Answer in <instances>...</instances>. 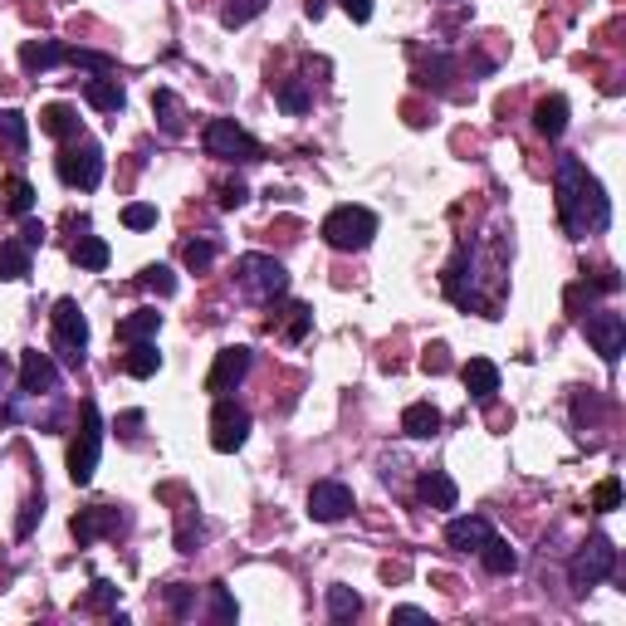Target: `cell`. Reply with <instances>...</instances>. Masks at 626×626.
<instances>
[{
    "label": "cell",
    "instance_id": "6",
    "mask_svg": "<svg viewBox=\"0 0 626 626\" xmlns=\"http://www.w3.org/2000/svg\"><path fill=\"white\" fill-rule=\"evenodd\" d=\"M612 573H617V548H612V538H607V534H592L578 553H573V563H568L573 592H587V587L607 582Z\"/></svg>",
    "mask_w": 626,
    "mask_h": 626
},
{
    "label": "cell",
    "instance_id": "38",
    "mask_svg": "<svg viewBox=\"0 0 626 626\" xmlns=\"http://www.w3.org/2000/svg\"><path fill=\"white\" fill-rule=\"evenodd\" d=\"M235 617H240V607L225 592V582H211V622H235Z\"/></svg>",
    "mask_w": 626,
    "mask_h": 626
},
{
    "label": "cell",
    "instance_id": "49",
    "mask_svg": "<svg viewBox=\"0 0 626 626\" xmlns=\"http://www.w3.org/2000/svg\"><path fill=\"white\" fill-rule=\"evenodd\" d=\"M421 367H426V372H446V367H450L446 348H441V343H436V348H431V353H426V362H421Z\"/></svg>",
    "mask_w": 626,
    "mask_h": 626
},
{
    "label": "cell",
    "instance_id": "18",
    "mask_svg": "<svg viewBox=\"0 0 626 626\" xmlns=\"http://www.w3.org/2000/svg\"><path fill=\"white\" fill-rule=\"evenodd\" d=\"M534 128L548 137V142H558V137L568 133V98H563V93L538 98L534 103Z\"/></svg>",
    "mask_w": 626,
    "mask_h": 626
},
{
    "label": "cell",
    "instance_id": "36",
    "mask_svg": "<svg viewBox=\"0 0 626 626\" xmlns=\"http://www.w3.org/2000/svg\"><path fill=\"white\" fill-rule=\"evenodd\" d=\"M181 260H186V269L206 274V269L216 265V240H191V245L181 250Z\"/></svg>",
    "mask_w": 626,
    "mask_h": 626
},
{
    "label": "cell",
    "instance_id": "44",
    "mask_svg": "<svg viewBox=\"0 0 626 626\" xmlns=\"http://www.w3.org/2000/svg\"><path fill=\"white\" fill-rule=\"evenodd\" d=\"M191 597H196V587H172V592H167V607H172V612H177V617H186V612H191Z\"/></svg>",
    "mask_w": 626,
    "mask_h": 626
},
{
    "label": "cell",
    "instance_id": "48",
    "mask_svg": "<svg viewBox=\"0 0 626 626\" xmlns=\"http://www.w3.org/2000/svg\"><path fill=\"white\" fill-rule=\"evenodd\" d=\"M343 10L353 15V25H367V20H372V0H343Z\"/></svg>",
    "mask_w": 626,
    "mask_h": 626
},
{
    "label": "cell",
    "instance_id": "5",
    "mask_svg": "<svg viewBox=\"0 0 626 626\" xmlns=\"http://www.w3.org/2000/svg\"><path fill=\"white\" fill-rule=\"evenodd\" d=\"M235 279H240V294H250V299H279V294H289V269L279 265L274 255H240L235 260Z\"/></svg>",
    "mask_w": 626,
    "mask_h": 626
},
{
    "label": "cell",
    "instance_id": "10",
    "mask_svg": "<svg viewBox=\"0 0 626 626\" xmlns=\"http://www.w3.org/2000/svg\"><path fill=\"white\" fill-rule=\"evenodd\" d=\"M582 333L587 343L597 348L602 362H617L626 353V318L612 309H597V313H582Z\"/></svg>",
    "mask_w": 626,
    "mask_h": 626
},
{
    "label": "cell",
    "instance_id": "42",
    "mask_svg": "<svg viewBox=\"0 0 626 626\" xmlns=\"http://www.w3.org/2000/svg\"><path fill=\"white\" fill-rule=\"evenodd\" d=\"M597 416H602V402L582 392L578 402H573V421H578V426H597Z\"/></svg>",
    "mask_w": 626,
    "mask_h": 626
},
{
    "label": "cell",
    "instance_id": "37",
    "mask_svg": "<svg viewBox=\"0 0 626 626\" xmlns=\"http://www.w3.org/2000/svg\"><path fill=\"white\" fill-rule=\"evenodd\" d=\"M592 509H597V514L622 509V480H617V475H612V480H602V485L592 490Z\"/></svg>",
    "mask_w": 626,
    "mask_h": 626
},
{
    "label": "cell",
    "instance_id": "35",
    "mask_svg": "<svg viewBox=\"0 0 626 626\" xmlns=\"http://www.w3.org/2000/svg\"><path fill=\"white\" fill-rule=\"evenodd\" d=\"M84 607H89V612H118V587H113L108 578H93Z\"/></svg>",
    "mask_w": 626,
    "mask_h": 626
},
{
    "label": "cell",
    "instance_id": "15",
    "mask_svg": "<svg viewBox=\"0 0 626 626\" xmlns=\"http://www.w3.org/2000/svg\"><path fill=\"white\" fill-rule=\"evenodd\" d=\"M123 519H118V509H108V504H93V509H79L74 514V538H79V548H89L98 538H108L118 529Z\"/></svg>",
    "mask_w": 626,
    "mask_h": 626
},
{
    "label": "cell",
    "instance_id": "1",
    "mask_svg": "<svg viewBox=\"0 0 626 626\" xmlns=\"http://www.w3.org/2000/svg\"><path fill=\"white\" fill-rule=\"evenodd\" d=\"M558 221L573 240L587 235H602L612 225V201L602 191V181L582 167L578 157H563L558 162Z\"/></svg>",
    "mask_w": 626,
    "mask_h": 626
},
{
    "label": "cell",
    "instance_id": "51",
    "mask_svg": "<svg viewBox=\"0 0 626 626\" xmlns=\"http://www.w3.org/2000/svg\"><path fill=\"white\" fill-rule=\"evenodd\" d=\"M118 426H123V436H137V426H142V411H128Z\"/></svg>",
    "mask_w": 626,
    "mask_h": 626
},
{
    "label": "cell",
    "instance_id": "3",
    "mask_svg": "<svg viewBox=\"0 0 626 626\" xmlns=\"http://www.w3.org/2000/svg\"><path fill=\"white\" fill-rule=\"evenodd\" d=\"M372 235H377V216H372L367 206H338V211L323 216V240H328L333 250H343V255L367 250Z\"/></svg>",
    "mask_w": 626,
    "mask_h": 626
},
{
    "label": "cell",
    "instance_id": "4",
    "mask_svg": "<svg viewBox=\"0 0 626 626\" xmlns=\"http://www.w3.org/2000/svg\"><path fill=\"white\" fill-rule=\"evenodd\" d=\"M103 147L93 142V137H69V147L59 152V162H54V172H59V181L64 186H74V191H93L98 181H103Z\"/></svg>",
    "mask_w": 626,
    "mask_h": 626
},
{
    "label": "cell",
    "instance_id": "41",
    "mask_svg": "<svg viewBox=\"0 0 626 626\" xmlns=\"http://www.w3.org/2000/svg\"><path fill=\"white\" fill-rule=\"evenodd\" d=\"M587 289H592V294H617V289H622V274H617L612 265H607V269H597V274L587 279Z\"/></svg>",
    "mask_w": 626,
    "mask_h": 626
},
{
    "label": "cell",
    "instance_id": "27",
    "mask_svg": "<svg viewBox=\"0 0 626 626\" xmlns=\"http://www.w3.org/2000/svg\"><path fill=\"white\" fill-rule=\"evenodd\" d=\"M30 245L25 240H0V279L15 284V279H30Z\"/></svg>",
    "mask_w": 626,
    "mask_h": 626
},
{
    "label": "cell",
    "instance_id": "12",
    "mask_svg": "<svg viewBox=\"0 0 626 626\" xmlns=\"http://www.w3.org/2000/svg\"><path fill=\"white\" fill-rule=\"evenodd\" d=\"M353 514V490L343 480H318L309 490V519L313 524H338Z\"/></svg>",
    "mask_w": 626,
    "mask_h": 626
},
{
    "label": "cell",
    "instance_id": "29",
    "mask_svg": "<svg viewBox=\"0 0 626 626\" xmlns=\"http://www.w3.org/2000/svg\"><path fill=\"white\" fill-rule=\"evenodd\" d=\"M157 367H162V353H157V343H128V353H123V372L128 377H157Z\"/></svg>",
    "mask_w": 626,
    "mask_h": 626
},
{
    "label": "cell",
    "instance_id": "19",
    "mask_svg": "<svg viewBox=\"0 0 626 626\" xmlns=\"http://www.w3.org/2000/svg\"><path fill=\"white\" fill-rule=\"evenodd\" d=\"M84 98H89V108H98V113H123V108H128V89H123L118 79H108V74H93L89 84H84Z\"/></svg>",
    "mask_w": 626,
    "mask_h": 626
},
{
    "label": "cell",
    "instance_id": "8",
    "mask_svg": "<svg viewBox=\"0 0 626 626\" xmlns=\"http://www.w3.org/2000/svg\"><path fill=\"white\" fill-rule=\"evenodd\" d=\"M49 318H54V348L64 353V362L84 367V353H89V318H84V309L74 299H59Z\"/></svg>",
    "mask_w": 626,
    "mask_h": 626
},
{
    "label": "cell",
    "instance_id": "11",
    "mask_svg": "<svg viewBox=\"0 0 626 626\" xmlns=\"http://www.w3.org/2000/svg\"><path fill=\"white\" fill-rule=\"evenodd\" d=\"M250 362L255 353L245 348V343H235V348H221L216 353V367H211V377H206V392L211 397H225V392H235L245 377H250Z\"/></svg>",
    "mask_w": 626,
    "mask_h": 626
},
{
    "label": "cell",
    "instance_id": "40",
    "mask_svg": "<svg viewBox=\"0 0 626 626\" xmlns=\"http://www.w3.org/2000/svg\"><path fill=\"white\" fill-rule=\"evenodd\" d=\"M69 64H84L93 74H113V59H108V54H93V49H69Z\"/></svg>",
    "mask_w": 626,
    "mask_h": 626
},
{
    "label": "cell",
    "instance_id": "21",
    "mask_svg": "<svg viewBox=\"0 0 626 626\" xmlns=\"http://www.w3.org/2000/svg\"><path fill=\"white\" fill-rule=\"evenodd\" d=\"M416 494H421L431 509H455V504H460V490H455V480H450L446 470H426V475L416 480Z\"/></svg>",
    "mask_w": 626,
    "mask_h": 626
},
{
    "label": "cell",
    "instance_id": "9",
    "mask_svg": "<svg viewBox=\"0 0 626 626\" xmlns=\"http://www.w3.org/2000/svg\"><path fill=\"white\" fill-rule=\"evenodd\" d=\"M250 441V411L230 397H216V411H211V446L221 455H235V450Z\"/></svg>",
    "mask_w": 626,
    "mask_h": 626
},
{
    "label": "cell",
    "instance_id": "46",
    "mask_svg": "<svg viewBox=\"0 0 626 626\" xmlns=\"http://www.w3.org/2000/svg\"><path fill=\"white\" fill-rule=\"evenodd\" d=\"M196 543H201V524H191V519H186V524H181V534H177V548H181V553H196Z\"/></svg>",
    "mask_w": 626,
    "mask_h": 626
},
{
    "label": "cell",
    "instance_id": "13",
    "mask_svg": "<svg viewBox=\"0 0 626 626\" xmlns=\"http://www.w3.org/2000/svg\"><path fill=\"white\" fill-rule=\"evenodd\" d=\"M45 392H59V367L49 353L25 348L20 353V397H45Z\"/></svg>",
    "mask_w": 626,
    "mask_h": 626
},
{
    "label": "cell",
    "instance_id": "32",
    "mask_svg": "<svg viewBox=\"0 0 626 626\" xmlns=\"http://www.w3.org/2000/svg\"><path fill=\"white\" fill-rule=\"evenodd\" d=\"M269 0H225L221 5V25L225 30H240V25H250L255 15H265Z\"/></svg>",
    "mask_w": 626,
    "mask_h": 626
},
{
    "label": "cell",
    "instance_id": "26",
    "mask_svg": "<svg viewBox=\"0 0 626 626\" xmlns=\"http://www.w3.org/2000/svg\"><path fill=\"white\" fill-rule=\"evenodd\" d=\"M40 133L59 137V142L79 137V113H74L69 103H49V108H40Z\"/></svg>",
    "mask_w": 626,
    "mask_h": 626
},
{
    "label": "cell",
    "instance_id": "14",
    "mask_svg": "<svg viewBox=\"0 0 626 626\" xmlns=\"http://www.w3.org/2000/svg\"><path fill=\"white\" fill-rule=\"evenodd\" d=\"M59 64H69V45H59V40H25L20 45V69L30 79H40V74L59 69Z\"/></svg>",
    "mask_w": 626,
    "mask_h": 626
},
{
    "label": "cell",
    "instance_id": "30",
    "mask_svg": "<svg viewBox=\"0 0 626 626\" xmlns=\"http://www.w3.org/2000/svg\"><path fill=\"white\" fill-rule=\"evenodd\" d=\"M0 142H5L15 157H25V152H30V123H25V113H20V108H5V113H0Z\"/></svg>",
    "mask_w": 626,
    "mask_h": 626
},
{
    "label": "cell",
    "instance_id": "45",
    "mask_svg": "<svg viewBox=\"0 0 626 626\" xmlns=\"http://www.w3.org/2000/svg\"><path fill=\"white\" fill-rule=\"evenodd\" d=\"M40 514H45V504H40V499H30V504H25V514H20V524H15V534L30 538V529H35V519H40Z\"/></svg>",
    "mask_w": 626,
    "mask_h": 626
},
{
    "label": "cell",
    "instance_id": "47",
    "mask_svg": "<svg viewBox=\"0 0 626 626\" xmlns=\"http://www.w3.org/2000/svg\"><path fill=\"white\" fill-rule=\"evenodd\" d=\"M20 240H25L30 250H40V245H45V225H40V221H30V216H25V225H20Z\"/></svg>",
    "mask_w": 626,
    "mask_h": 626
},
{
    "label": "cell",
    "instance_id": "2",
    "mask_svg": "<svg viewBox=\"0 0 626 626\" xmlns=\"http://www.w3.org/2000/svg\"><path fill=\"white\" fill-rule=\"evenodd\" d=\"M201 147H206V157H216V162H240V167H250V162L265 157V147L245 133L235 118H211L206 133H201Z\"/></svg>",
    "mask_w": 626,
    "mask_h": 626
},
{
    "label": "cell",
    "instance_id": "52",
    "mask_svg": "<svg viewBox=\"0 0 626 626\" xmlns=\"http://www.w3.org/2000/svg\"><path fill=\"white\" fill-rule=\"evenodd\" d=\"M304 10H309L313 20H318V15H323V10H328V0H304Z\"/></svg>",
    "mask_w": 626,
    "mask_h": 626
},
{
    "label": "cell",
    "instance_id": "24",
    "mask_svg": "<svg viewBox=\"0 0 626 626\" xmlns=\"http://www.w3.org/2000/svg\"><path fill=\"white\" fill-rule=\"evenodd\" d=\"M157 328H162V313L157 309H133L118 323V343H152Z\"/></svg>",
    "mask_w": 626,
    "mask_h": 626
},
{
    "label": "cell",
    "instance_id": "39",
    "mask_svg": "<svg viewBox=\"0 0 626 626\" xmlns=\"http://www.w3.org/2000/svg\"><path fill=\"white\" fill-rule=\"evenodd\" d=\"M123 225H128V230H152V225H157V206H147V201L123 206Z\"/></svg>",
    "mask_w": 626,
    "mask_h": 626
},
{
    "label": "cell",
    "instance_id": "31",
    "mask_svg": "<svg viewBox=\"0 0 626 626\" xmlns=\"http://www.w3.org/2000/svg\"><path fill=\"white\" fill-rule=\"evenodd\" d=\"M274 103H279L284 113H294V118H299V113H309V108H313V89L304 84V79H284V84L274 89Z\"/></svg>",
    "mask_w": 626,
    "mask_h": 626
},
{
    "label": "cell",
    "instance_id": "50",
    "mask_svg": "<svg viewBox=\"0 0 626 626\" xmlns=\"http://www.w3.org/2000/svg\"><path fill=\"white\" fill-rule=\"evenodd\" d=\"M392 617H397V622H426V612H421V607H397Z\"/></svg>",
    "mask_w": 626,
    "mask_h": 626
},
{
    "label": "cell",
    "instance_id": "17",
    "mask_svg": "<svg viewBox=\"0 0 626 626\" xmlns=\"http://www.w3.org/2000/svg\"><path fill=\"white\" fill-rule=\"evenodd\" d=\"M460 382H465V392H470L475 402L490 406L494 392H499V367H494L490 358H470L465 367H460Z\"/></svg>",
    "mask_w": 626,
    "mask_h": 626
},
{
    "label": "cell",
    "instance_id": "23",
    "mask_svg": "<svg viewBox=\"0 0 626 626\" xmlns=\"http://www.w3.org/2000/svg\"><path fill=\"white\" fill-rule=\"evenodd\" d=\"M475 558L485 563V573H494V578H509V573L519 568V553H514V548H509V543H504L499 534H490V538H485Z\"/></svg>",
    "mask_w": 626,
    "mask_h": 626
},
{
    "label": "cell",
    "instance_id": "16",
    "mask_svg": "<svg viewBox=\"0 0 626 626\" xmlns=\"http://www.w3.org/2000/svg\"><path fill=\"white\" fill-rule=\"evenodd\" d=\"M490 519H480V514H460V519H450L446 524V543L455 553H480V543L490 538Z\"/></svg>",
    "mask_w": 626,
    "mask_h": 626
},
{
    "label": "cell",
    "instance_id": "7",
    "mask_svg": "<svg viewBox=\"0 0 626 626\" xmlns=\"http://www.w3.org/2000/svg\"><path fill=\"white\" fill-rule=\"evenodd\" d=\"M84 426L69 446V480L74 485H89L93 470H98V455H103V416H98V402H84Z\"/></svg>",
    "mask_w": 626,
    "mask_h": 626
},
{
    "label": "cell",
    "instance_id": "28",
    "mask_svg": "<svg viewBox=\"0 0 626 626\" xmlns=\"http://www.w3.org/2000/svg\"><path fill=\"white\" fill-rule=\"evenodd\" d=\"M0 211H5V216H30V211H35V186L25 177L0 181Z\"/></svg>",
    "mask_w": 626,
    "mask_h": 626
},
{
    "label": "cell",
    "instance_id": "20",
    "mask_svg": "<svg viewBox=\"0 0 626 626\" xmlns=\"http://www.w3.org/2000/svg\"><path fill=\"white\" fill-rule=\"evenodd\" d=\"M402 431L411 436V441H431V436H441V406L411 402L402 411Z\"/></svg>",
    "mask_w": 626,
    "mask_h": 626
},
{
    "label": "cell",
    "instance_id": "25",
    "mask_svg": "<svg viewBox=\"0 0 626 626\" xmlns=\"http://www.w3.org/2000/svg\"><path fill=\"white\" fill-rule=\"evenodd\" d=\"M69 260H74L79 269H89V274H98V269H108L113 250H108V240H103V235H79V240H74V250H69Z\"/></svg>",
    "mask_w": 626,
    "mask_h": 626
},
{
    "label": "cell",
    "instance_id": "34",
    "mask_svg": "<svg viewBox=\"0 0 626 626\" xmlns=\"http://www.w3.org/2000/svg\"><path fill=\"white\" fill-rule=\"evenodd\" d=\"M137 284H142V289H152L157 299H172V294H177V274H172L167 265H147Z\"/></svg>",
    "mask_w": 626,
    "mask_h": 626
},
{
    "label": "cell",
    "instance_id": "43",
    "mask_svg": "<svg viewBox=\"0 0 626 626\" xmlns=\"http://www.w3.org/2000/svg\"><path fill=\"white\" fill-rule=\"evenodd\" d=\"M245 201H250L245 181H225V186H221V206H225V211H235V206H245Z\"/></svg>",
    "mask_w": 626,
    "mask_h": 626
},
{
    "label": "cell",
    "instance_id": "22",
    "mask_svg": "<svg viewBox=\"0 0 626 626\" xmlns=\"http://www.w3.org/2000/svg\"><path fill=\"white\" fill-rule=\"evenodd\" d=\"M152 118H157V128H162L167 137L186 133V108H181V98L172 89H157V93H152Z\"/></svg>",
    "mask_w": 626,
    "mask_h": 626
},
{
    "label": "cell",
    "instance_id": "33",
    "mask_svg": "<svg viewBox=\"0 0 626 626\" xmlns=\"http://www.w3.org/2000/svg\"><path fill=\"white\" fill-rule=\"evenodd\" d=\"M358 612H362V597L353 587H328V617L333 622H353Z\"/></svg>",
    "mask_w": 626,
    "mask_h": 626
}]
</instances>
